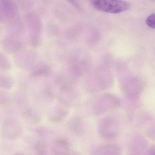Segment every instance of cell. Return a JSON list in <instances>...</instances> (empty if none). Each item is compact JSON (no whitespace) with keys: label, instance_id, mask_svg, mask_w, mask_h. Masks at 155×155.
I'll use <instances>...</instances> for the list:
<instances>
[{"label":"cell","instance_id":"1","mask_svg":"<svg viewBox=\"0 0 155 155\" xmlns=\"http://www.w3.org/2000/svg\"><path fill=\"white\" fill-rule=\"evenodd\" d=\"M109 64L104 62L92 74H89L86 81L85 85L90 93H97L108 89L112 85L113 76L108 69Z\"/></svg>","mask_w":155,"mask_h":155},{"label":"cell","instance_id":"2","mask_svg":"<svg viewBox=\"0 0 155 155\" xmlns=\"http://www.w3.org/2000/svg\"><path fill=\"white\" fill-rule=\"evenodd\" d=\"M93 5L99 11L111 14L123 12L130 8L129 3L121 0H94Z\"/></svg>","mask_w":155,"mask_h":155},{"label":"cell","instance_id":"3","mask_svg":"<svg viewBox=\"0 0 155 155\" xmlns=\"http://www.w3.org/2000/svg\"><path fill=\"white\" fill-rule=\"evenodd\" d=\"M70 64L72 72L77 77L89 73L92 69V60L86 54L74 57Z\"/></svg>","mask_w":155,"mask_h":155},{"label":"cell","instance_id":"4","mask_svg":"<svg viewBox=\"0 0 155 155\" xmlns=\"http://www.w3.org/2000/svg\"><path fill=\"white\" fill-rule=\"evenodd\" d=\"M98 131L100 136L103 138L113 139L118 134L117 123L112 117H106L100 121L98 125Z\"/></svg>","mask_w":155,"mask_h":155},{"label":"cell","instance_id":"5","mask_svg":"<svg viewBox=\"0 0 155 155\" xmlns=\"http://www.w3.org/2000/svg\"><path fill=\"white\" fill-rule=\"evenodd\" d=\"M119 105V101L116 97L111 94H105L97 101L94 105L96 114H102L110 109H115Z\"/></svg>","mask_w":155,"mask_h":155},{"label":"cell","instance_id":"6","mask_svg":"<svg viewBox=\"0 0 155 155\" xmlns=\"http://www.w3.org/2000/svg\"><path fill=\"white\" fill-rule=\"evenodd\" d=\"M92 155H120L118 146L112 144L100 145L93 148Z\"/></svg>","mask_w":155,"mask_h":155},{"label":"cell","instance_id":"7","mask_svg":"<svg viewBox=\"0 0 155 155\" xmlns=\"http://www.w3.org/2000/svg\"><path fill=\"white\" fill-rule=\"evenodd\" d=\"M52 153L53 155H71L69 144L64 139L55 141L53 146Z\"/></svg>","mask_w":155,"mask_h":155},{"label":"cell","instance_id":"8","mask_svg":"<svg viewBox=\"0 0 155 155\" xmlns=\"http://www.w3.org/2000/svg\"><path fill=\"white\" fill-rule=\"evenodd\" d=\"M51 73V70L49 65L45 63H40L37 64L32 71L33 77H41L47 76Z\"/></svg>","mask_w":155,"mask_h":155},{"label":"cell","instance_id":"9","mask_svg":"<svg viewBox=\"0 0 155 155\" xmlns=\"http://www.w3.org/2000/svg\"><path fill=\"white\" fill-rule=\"evenodd\" d=\"M56 84L61 90L69 92L72 88L71 79L64 74H60L55 78Z\"/></svg>","mask_w":155,"mask_h":155},{"label":"cell","instance_id":"10","mask_svg":"<svg viewBox=\"0 0 155 155\" xmlns=\"http://www.w3.org/2000/svg\"><path fill=\"white\" fill-rule=\"evenodd\" d=\"M68 128L71 132L76 134H80L83 131V124L82 119L78 117L72 118L68 123Z\"/></svg>","mask_w":155,"mask_h":155},{"label":"cell","instance_id":"11","mask_svg":"<svg viewBox=\"0 0 155 155\" xmlns=\"http://www.w3.org/2000/svg\"><path fill=\"white\" fill-rule=\"evenodd\" d=\"M67 109L62 107H57L50 116V119L52 122H58L62 120L68 115Z\"/></svg>","mask_w":155,"mask_h":155},{"label":"cell","instance_id":"12","mask_svg":"<svg viewBox=\"0 0 155 155\" xmlns=\"http://www.w3.org/2000/svg\"><path fill=\"white\" fill-rule=\"evenodd\" d=\"M11 85V79L4 75L0 76V87L2 86V87H8L9 86L10 87Z\"/></svg>","mask_w":155,"mask_h":155},{"label":"cell","instance_id":"13","mask_svg":"<svg viewBox=\"0 0 155 155\" xmlns=\"http://www.w3.org/2000/svg\"><path fill=\"white\" fill-rule=\"evenodd\" d=\"M146 23L150 28L155 29V13L152 14L147 18Z\"/></svg>","mask_w":155,"mask_h":155},{"label":"cell","instance_id":"14","mask_svg":"<svg viewBox=\"0 0 155 155\" xmlns=\"http://www.w3.org/2000/svg\"><path fill=\"white\" fill-rule=\"evenodd\" d=\"M0 67L3 69H8L10 67V63L5 55L0 54Z\"/></svg>","mask_w":155,"mask_h":155},{"label":"cell","instance_id":"15","mask_svg":"<svg viewBox=\"0 0 155 155\" xmlns=\"http://www.w3.org/2000/svg\"><path fill=\"white\" fill-rule=\"evenodd\" d=\"M72 5L77 8H79L80 5L78 0H67Z\"/></svg>","mask_w":155,"mask_h":155},{"label":"cell","instance_id":"16","mask_svg":"<svg viewBox=\"0 0 155 155\" xmlns=\"http://www.w3.org/2000/svg\"><path fill=\"white\" fill-rule=\"evenodd\" d=\"M155 155V149L152 150L151 152V155Z\"/></svg>","mask_w":155,"mask_h":155}]
</instances>
